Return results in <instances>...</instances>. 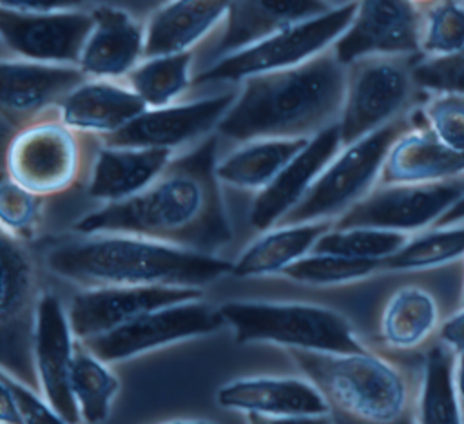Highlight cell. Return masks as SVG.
Listing matches in <instances>:
<instances>
[{"label": "cell", "instance_id": "7c38bea8", "mask_svg": "<svg viewBox=\"0 0 464 424\" xmlns=\"http://www.w3.org/2000/svg\"><path fill=\"white\" fill-rule=\"evenodd\" d=\"M420 27L422 11L411 0H357L332 51L344 65L368 56H420Z\"/></svg>", "mask_w": 464, "mask_h": 424}, {"label": "cell", "instance_id": "6da1fadb", "mask_svg": "<svg viewBox=\"0 0 464 424\" xmlns=\"http://www.w3.org/2000/svg\"><path fill=\"white\" fill-rule=\"evenodd\" d=\"M218 138L208 136L190 152L170 159L138 194L111 201L76 221L82 234L120 232L212 254L232 239L219 178Z\"/></svg>", "mask_w": 464, "mask_h": 424}, {"label": "cell", "instance_id": "5bb4252c", "mask_svg": "<svg viewBox=\"0 0 464 424\" xmlns=\"http://www.w3.org/2000/svg\"><path fill=\"white\" fill-rule=\"evenodd\" d=\"M236 96L237 91H227L196 101L147 107L127 125L103 136V143L114 147H154L172 150L216 129Z\"/></svg>", "mask_w": 464, "mask_h": 424}, {"label": "cell", "instance_id": "8d00e7d4", "mask_svg": "<svg viewBox=\"0 0 464 424\" xmlns=\"http://www.w3.org/2000/svg\"><path fill=\"white\" fill-rule=\"evenodd\" d=\"M44 216V196H38L18 181L7 170L0 172V230L20 243L31 241Z\"/></svg>", "mask_w": 464, "mask_h": 424}, {"label": "cell", "instance_id": "7dc6e473", "mask_svg": "<svg viewBox=\"0 0 464 424\" xmlns=\"http://www.w3.org/2000/svg\"><path fill=\"white\" fill-rule=\"evenodd\" d=\"M417 7H420V9H424V7H428V5H431L433 2H437V0H411Z\"/></svg>", "mask_w": 464, "mask_h": 424}, {"label": "cell", "instance_id": "d4e9b609", "mask_svg": "<svg viewBox=\"0 0 464 424\" xmlns=\"http://www.w3.org/2000/svg\"><path fill=\"white\" fill-rule=\"evenodd\" d=\"M38 270L24 243L0 230V335L22 339L34 326Z\"/></svg>", "mask_w": 464, "mask_h": 424}, {"label": "cell", "instance_id": "7bdbcfd3", "mask_svg": "<svg viewBox=\"0 0 464 424\" xmlns=\"http://www.w3.org/2000/svg\"><path fill=\"white\" fill-rule=\"evenodd\" d=\"M437 337L450 344L455 352L464 350V306H459L451 317L440 323Z\"/></svg>", "mask_w": 464, "mask_h": 424}, {"label": "cell", "instance_id": "e0dca14e", "mask_svg": "<svg viewBox=\"0 0 464 424\" xmlns=\"http://www.w3.org/2000/svg\"><path fill=\"white\" fill-rule=\"evenodd\" d=\"M223 408L276 420H310L334 413L321 390L301 377H246L218 391Z\"/></svg>", "mask_w": 464, "mask_h": 424}, {"label": "cell", "instance_id": "30bf717a", "mask_svg": "<svg viewBox=\"0 0 464 424\" xmlns=\"http://www.w3.org/2000/svg\"><path fill=\"white\" fill-rule=\"evenodd\" d=\"M464 196V174L424 183H377L334 226H375L420 232L435 225Z\"/></svg>", "mask_w": 464, "mask_h": 424}, {"label": "cell", "instance_id": "f1b7e54d", "mask_svg": "<svg viewBox=\"0 0 464 424\" xmlns=\"http://www.w3.org/2000/svg\"><path fill=\"white\" fill-rule=\"evenodd\" d=\"M332 221L276 225L256 239L234 263L232 274L257 277L281 274L286 266L312 252L315 241L332 226Z\"/></svg>", "mask_w": 464, "mask_h": 424}, {"label": "cell", "instance_id": "484cf974", "mask_svg": "<svg viewBox=\"0 0 464 424\" xmlns=\"http://www.w3.org/2000/svg\"><path fill=\"white\" fill-rule=\"evenodd\" d=\"M170 159V149L105 145L94 158L89 196L107 201L130 198L143 190Z\"/></svg>", "mask_w": 464, "mask_h": 424}, {"label": "cell", "instance_id": "4dcf8cb0", "mask_svg": "<svg viewBox=\"0 0 464 424\" xmlns=\"http://www.w3.org/2000/svg\"><path fill=\"white\" fill-rule=\"evenodd\" d=\"M192 49L147 56L125 74V83L147 107L174 103L192 83Z\"/></svg>", "mask_w": 464, "mask_h": 424}, {"label": "cell", "instance_id": "4316f807", "mask_svg": "<svg viewBox=\"0 0 464 424\" xmlns=\"http://www.w3.org/2000/svg\"><path fill=\"white\" fill-rule=\"evenodd\" d=\"M437 297L420 284H404L390 294L379 315V339L393 352L426 346L440 328Z\"/></svg>", "mask_w": 464, "mask_h": 424}, {"label": "cell", "instance_id": "c3c4849f", "mask_svg": "<svg viewBox=\"0 0 464 424\" xmlns=\"http://www.w3.org/2000/svg\"><path fill=\"white\" fill-rule=\"evenodd\" d=\"M459 306H464V279H462V292H460V299H459Z\"/></svg>", "mask_w": 464, "mask_h": 424}, {"label": "cell", "instance_id": "74e56055", "mask_svg": "<svg viewBox=\"0 0 464 424\" xmlns=\"http://www.w3.org/2000/svg\"><path fill=\"white\" fill-rule=\"evenodd\" d=\"M419 111L428 129L444 145L464 152V94L451 91L428 92Z\"/></svg>", "mask_w": 464, "mask_h": 424}, {"label": "cell", "instance_id": "f35d334b", "mask_svg": "<svg viewBox=\"0 0 464 424\" xmlns=\"http://www.w3.org/2000/svg\"><path fill=\"white\" fill-rule=\"evenodd\" d=\"M413 78L424 92L451 91L464 94V58H424L413 62Z\"/></svg>", "mask_w": 464, "mask_h": 424}, {"label": "cell", "instance_id": "f546056e", "mask_svg": "<svg viewBox=\"0 0 464 424\" xmlns=\"http://www.w3.org/2000/svg\"><path fill=\"white\" fill-rule=\"evenodd\" d=\"M310 138H263L245 141L243 147L216 165V174L219 181L236 188L261 190Z\"/></svg>", "mask_w": 464, "mask_h": 424}, {"label": "cell", "instance_id": "ee69618b", "mask_svg": "<svg viewBox=\"0 0 464 424\" xmlns=\"http://www.w3.org/2000/svg\"><path fill=\"white\" fill-rule=\"evenodd\" d=\"M22 422L18 408L5 382L0 379V424H18Z\"/></svg>", "mask_w": 464, "mask_h": 424}, {"label": "cell", "instance_id": "2e32d148", "mask_svg": "<svg viewBox=\"0 0 464 424\" xmlns=\"http://www.w3.org/2000/svg\"><path fill=\"white\" fill-rule=\"evenodd\" d=\"M74 333L69 313L53 294H42L33 326L34 368L44 399L60 415L62 422H78L80 411L71 391V364Z\"/></svg>", "mask_w": 464, "mask_h": 424}, {"label": "cell", "instance_id": "ab89813d", "mask_svg": "<svg viewBox=\"0 0 464 424\" xmlns=\"http://www.w3.org/2000/svg\"><path fill=\"white\" fill-rule=\"evenodd\" d=\"M0 379L5 382L7 390L11 391L22 422H27V424L62 422L60 415L51 408V404L44 399V395L38 397L31 388H27L16 377L7 373V370L4 368H0Z\"/></svg>", "mask_w": 464, "mask_h": 424}, {"label": "cell", "instance_id": "60d3db41", "mask_svg": "<svg viewBox=\"0 0 464 424\" xmlns=\"http://www.w3.org/2000/svg\"><path fill=\"white\" fill-rule=\"evenodd\" d=\"M83 7L85 0H0V9L14 13H53Z\"/></svg>", "mask_w": 464, "mask_h": 424}, {"label": "cell", "instance_id": "f907efd6", "mask_svg": "<svg viewBox=\"0 0 464 424\" xmlns=\"http://www.w3.org/2000/svg\"><path fill=\"white\" fill-rule=\"evenodd\" d=\"M459 56H460V58H464V53H462V54H459Z\"/></svg>", "mask_w": 464, "mask_h": 424}, {"label": "cell", "instance_id": "9a60e30c", "mask_svg": "<svg viewBox=\"0 0 464 424\" xmlns=\"http://www.w3.org/2000/svg\"><path fill=\"white\" fill-rule=\"evenodd\" d=\"M198 297H201V290L194 286H91L72 297L67 313L74 337L83 341L149 310Z\"/></svg>", "mask_w": 464, "mask_h": 424}, {"label": "cell", "instance_id": "8992f818", "mask_svg": "<svg viewBox=\"0 0 464 424\" xmlns=\"http://www.w3.org/2000/svg\"><path fill=\"white\" fill-rule=\"evenodd\" d=\"M413 121V111L348 143L330 159L301 201L277 223L335 221L377 183L397 136Z\"/></svg>", "mask_w": 464, "mask_h": 424}, {"label": "cell", "instance_id": "d6a6232c", "mask_svg": "<svg viewBox=\"0 0 464 424\" xmlns=\"http://www.w3.org/2000/svg\"><path fill=\"white\" fill-rule=\"evenodd\" d=\"M464 257V223L411 234L406 245L382 263L384 270H428Z\"/></svg>", "mask_w": 464, "mask_h": 424}, {"label": "cell", "instance_id": "7402d4cb", "mask_svg": "<svg viewBox=\"0 0 464 424\" xmlns=\"http://www.w3.org/2000/svg\"><path fill=\"white\" fill-rule=\"evenodd\" d=\"M464 174V152L444 145L424 123L420 111L393 141L379 183H424Z\"/></svg>", "mask_w": 464, "mask_h": 424}, {"label": "cell", "instance_id": "8fae6325", "mask_svg": "<svg viewBox=\"0 0 464 424\" xmlns=\"http://www.w3.org/2000/svg\"><path fill=\"white\" fill-rule=\"evenodd\" d=\"M223 324L219 306L216 308L198 297L149 310L121 326L80 342L109 364L183 339L212 333Z\"/></svg>", "mask_w": 464, "mask_h": 424}, {"label": "cell", "instance_id": "681fc988", "mask_svg": "<svg viewBox=\"0 0 464 424\" xmlns=\"http://www.w3.org/2000/svg\"><path fill=\"white\" fill-rule=\"evenodd\" d=\"M2 51H4V47H2V42H0V53H2Z\"/></svg>", "mask_w": 464, "mask_h": 424}, {"label": "cell", "instance_id": "b9f144b4", "mask_svg": "<svg viewBox=\"0 0 464 424\" xmlns=\"http://www.w3.org/2000/svg\"><path fill=\"white\" fill-rule=\"evenodd\" d=\"M167 0H85V5H111L134 14L140 20H147Z\"/></svg>", "mask_w": 464, "mask_h": 424}, {"label": "cell", "instance_id": "d590c367", "mask_svg": "<svg viewBox=\"0 0 464 424\" xmlns=\"http://www.w3.org/2000/svg\"><path fill=\"white\" fill-rule=\"evenodd\" d=\"M420 11V56L448 58L462 54L464 0H437Z\"/></svg>", "mask_w": 464, "mask_h": 424}, {"label": "cell", "instance_id": "bcb514c9", "mask_svg": "<svg viewBox=\"0 0 464 424\" xmlns=\"http://www.w3.org/2000/svg\"><path fill=\"white\" fill-rule=\"evenodd\" d=\"M457 390H459V400H460V411H462V422H464V350L457 355Z\"/></svg>", "mask_w": 464, "mask_h": 424}, {"label": "cell", "instance_id": "ba28073f", "mask_svg": "<svg viewBox=\"0 0 464 424\" xmlns=\"http://www.w3.org/2000/svg\"><path fill=\"white\" fill-rule=\"evenodd\" d=\"M355 7L357 0H350L334 5L323 14L279 29L248 47L212 62V65L192 78V83L241 82L252 74L299 65L334 45L350 25Z\"/></svg>", "mask_w": 464, "mask_h": 424}, {"label": "cell", "instance_id": "d6986e66", "mask_svg": "<svg viewBox=\"0 0 464 424\" xmlns=\"http://www.w3.org/2000/svg\"><path fill=\"white\" fill-rule=\"evenodd\" d=\"M341 147L337 121L314 134L277 176L259 190L252 203L250 225L259 232L276 226L301 201Z\"/></svg>", "mask_w": 464, "mask_h": 424}, {"label": "cell", "instance_id": "3957f363", "mask_svg": "<svg viewBox=\"0 0 464 424\" xmlns=\"http://www.w3.org/2000/svg\"><path fill=\"white\" fill-rule=\"evenodd\" d=\"M53 274L91 286H205L232 272L234 263L207 252L134 234L102 232L47 254Z\"/></svg>", "mask_w": 464, "mask_h": 424}, {"label": "cell", "instance_id": "f6af8a7d", "mask_svg": "<svg viewBox=\"0 0 464 424\" xmlns=\"http://www.w3.org/2000/svg\"><path fill=\"white\" fill-rule=\"evenodd\" d=\"M455 223H464V196L435 223V226L455 225Z\"/></svg>", "mask_w": 464, "mask_h": 424}, {"label": "cell", "instance_id": "1f68e13d", "mask_svg": "<svg viewBox=\"0 0 464 424\" xmlns=\"http://www.w3.org/2000/svg\"><path fill=\"white\" fill-rule=\"evenodd\" d=\"M118 386V377L107 368V362L98 359L78 341L71 364V391L80 419L91 424L105 420Z\"/></svg>", "mask_w": 464, "mask_h": 424}, {"label": "cell", "instance_id": "277c9868", "mask_svg": "<svg viewBox=\"0 0 464 424\" xmlns=\"http://www.w3.org/2000/svg\"><path fill=\"white\" fill-rule=\"evenodd\" d=\"M290 355L326 397L334 411L366 422L413 415L415 388L392 359L370 350L326 353L292 348Z\"/></svg>", "mask_w": 464, "mask_h": 424}, {"label": "cell", "instance_id": "ffe728a7", "mask_svg": "<svg viewBox=\"0 0 464 424\" xmlns=\"http://www.w3.org/2000/svg\"><path fill=\"white\" fill-rule=\"evenodd\" d=\"M89 11L92 27L78 67L89 78H125L143 60L145 22L111 5H91Z\"/></svg>", "mask_w": 464, "mask_h": 424}, {"label": "cell", "instance_id": "83f0119b", "mask_svg": "<svg viewBox=\"0 0 464 424\" xmlns=\"http://www.w3.org/2000/svg\"><path fill=\"white\" fill-rule=\"evenodd\" d=\"M457 355L442 339L430 341L422 353L419 382L415 384L413 419L428 424L462 422L457 390Z\"/></svg>", "mask_w": 464, "mask_h": 424}, {"label": "cell", "instance_id": "9c48e42d", "mask_svg": "<svg viewBox=\"0 0 464 424\" xmlns=\"http://www.w3.org/2000/svg\"><path fill=\"white\" fill-rule=\"evenodd\" d=\"M417 56H368L346 65V89L337 120L348 145L411 111L419 91Z\"/></svg>", "mask_w": 464, "mask_h": 424}, {"label": "cell", "instance_id": "44dd1931", "mask_svg": "<svg viewBox=\"0 0 464 424\" xmlns=\"http://www.w3.org/2000/svg\"><path fill=\"white\" fill-rule=\"evenodd\" d=\"M145 109L143 100L125 82L89 76L56 105L67 125L100 138L116 132Z\"/></svg>", "mask_w": 464, "mask_h": 424}, {"label": "cell", "instance_id": "cb8c5ba5", "mask_svg": "<svg viewBox=\"0 0 464 424\" xmlns=\"http://www.w3.org/2000/svg\"><path fill=\"white\" fill-rule=\"evenodd\" d=\"M230 0H167L145 20L143 58L190 51L228 9Z\"/></svg>", "mask_w": 464, "mask_h": 424}, {"label": "cell", "instance_id": "ac0fdd59", "mask_svg": "<svg viewBox=\"0 0 464 424\" xmlns=\"http://www.w3.org/2000/svg\"><path fill=\"white\" fill-rule=\"evenodd\" d=\"M85 78L78 65L0 58V114L20 127L56 107Z\"/></svg>", "mask_w": 464, "mask_h": 424}, {"label": "cell", "instance_id": "7a4b0ae2", "mask_svg": "<svg viewBox=\"0 0 464 424\" xmlns=\"http://www.w3.org/2000/svg\"><path fill=\"white\" fill-rule=\"evenodd\" d=\"M346 89V65L332 47L286 69L241 80L218 132L245 143L263 138H310L335 123Z\"/></svg>", "mask_w": 464, "mask_h": 424}, {"label": "cell", "instance_id": "4fadbf2b", "mask_svg": "<svg viewBox=\"0 0 464 424\" xmlns=\"http://www.w3.org/2000/svg\"><path fill=\"white\" fill-rule=\"evenodd\" d=\"M89 9L14 13L0 9V42L5 53L44 63L78 65L91 33Z\"/></svg>", "mask_w": 464, "mask_h": 424}, {"label": "cell", "instance_id": "836d02e7", "mask_svg": "<svg viewBox=\"0 0 464 424\" xmlns=\"http://www.w3.org/2000/svg\"><path fill=\"white\" fill-rule=\"evenodd\" d=\"M411 234L375 226H330L314 245L312 252L341 254L355 259L384 263L399 252Z\"/></svg>", "mask_w": 464, "mask_h": 424}, {"label": "cell", "instance_id": "e575fe53", "mask_svg": "<svg viewBox=\"0 0 464 424\" xmlns=\"http://www.w3.org/2000/svg\"><path fill=\"white\" fill-rule=\"evenodd\" d=\"M379 270H384L381 261L355 259L328 252H308L286 266L281 275L310 286H337L368 279Z\"/></svg>", "mask_w": 464, "mask_h": 424}, {"label": "cell", "instance_id": "52a82bcc", "mask_svg": "<svg viewBox=\"0 0 464 424\" xmlns=\"http://www.w3.org/2000/svg\"><path fill=\"white\" fill-rule=\"evenodd\" d=\"M92 138L67 125L53 107L18 127L5 150V170L38 196L60 194L83 176Z\"/></svg>", "mask_w": 464, "mask_h": 424}, {"label": "cell", "instance_id": "603a6c76", "mask_svg": "<svg viewBox=\"0 0 464 424\" xmlns=\"http://www.w3.org/2000/svg\"><path fill=\"white\" fill-rule=\"evenodd\" d=\"M334 7L328 0H230L225 25L212 47V62L248 47L272 33Z\"/></svg>", "mask_w": 464, "mask_h": 424}, {"label": "cell", "instance_id": "5b68a950", "mask_svg": "<svg viewBox=\"0 0 464 424\" xmlns=\"http://www.w3.org/2000/svg\"><path fill=\"white\" fill-rule=\"evenodd\" d=\"M219 313L239 344L274 342L326 353L368 350L343 313L321 304L232 301L221 304Z\"/></svg>", "mask_w": 464, "mask_h": 424}]
</instances>
